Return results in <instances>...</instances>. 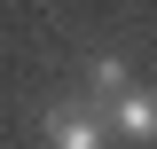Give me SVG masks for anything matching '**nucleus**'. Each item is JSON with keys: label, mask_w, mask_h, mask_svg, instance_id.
Instances as JSON below:
<instances>
[{"label": "nucleus", "mask_w": 157, "mask_h": 149, "mask_svg": "<svg viewBox=\"0 0 157 149\" xmlns=\"http://www.w3.org/2000/svg\"><path fill=\"white\" fill-rule=\"evenodd\" d=\"M102 141H110V126H102L94 110H78V102L47 110V149H102Z\"/></svg>", "instance_id": "obj_1"}, {"label": "nucleus", "mask_w": 157, "mask_h": 149, "mask_svg": "<svg viewBox=\"0 0 157 149\" xmlns=\"http://www.w3.org/2000/svg\"><path fill=\"white\" fill-rule=\"evenodd\" d=\"M118 133L126 141H157V94H118Z\"/></svg>", "instance_id": "obj_2"}, {"label": "nucleus", "mask_w": 157, "mask_h": 149, "mask_svg": "<svg viewBox=\"0 0 157 149\" xmlns=\"http://www.w3.org/2000/svg\"><path fill=\"white\" fill-rule=\"evenodd\" d=\"M94 86H102V94H126V63L102 55V63H94Z\"/></svg>", "instance_id": "obj_3"}]
</instances>
